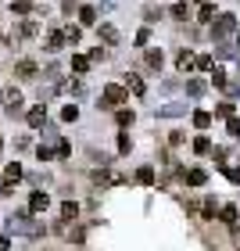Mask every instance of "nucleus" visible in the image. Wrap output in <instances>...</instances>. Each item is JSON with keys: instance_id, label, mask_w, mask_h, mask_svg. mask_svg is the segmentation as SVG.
Here are the masks:
<instances>
[{"instance_id": "6", "label": "nucleus", "mask_w": 240, "mask_h": 251, "mask_svg": "<svg viewBox=\"0 0 240 251\" xmlns=\"http://www.w3.org/2000/svg\"><path fill=\"white\" fill-rule=\"evenodd\" d=\"M15 75L18 79H36V61H18L15 65Z\"/></svg>"}, {"instance_id": "3", "label": "nucleus", "mask_w": 240, "mask_h": 251, "mask_svg": "<svg viewBox=\"0 0 240 251\" xmlns=\"http://www.w3.org/2000/svg\"><path fill=\"white\" fill-rule=\"evenodd\" d=\"M0 104L7 108V115H22V94L15 86H4L0 90Z\"/></svg>"}, {"instance_id": "35", "label": "nucleus", "mask_w": 240, "mask_h": 251, "mask_svg": "<svg viewBox=\"0 0 240 251\" xmlns=\"http://www.w3.org/2000/svg\"><path fill=\"white\" fill-rule=\"evenodd\" d=\"M162 18V7H147V22H158Z\"/></svg>"}, {"instance_id": "24", "label": "nucleus", "mask_w": 240, "mask_h": 251, "mask_svg": "<svg viewBox=\"0 0 240 251\" xmlns=\"http://www.w3.org/2000/svg\"><path fill=\"white\" fill-rule=\"evenodd\" d=\"M183 111H187L183 104H168V108H158V115H183Z\"/></svg>"}, {"instance_id": "13", "label": "nucleus", "mask_w": 240, "mask_h": 251, "mask_svg": "<svg viewBox=\"0 0 240 251\" xmlns=\"http://www.w3.org/2000/svg\"><path fill=\"white\" fill-rule=\"evenodd\" d=\"M136 183H144V187H147V183H154V169H151V165H144L140 173H136Z\"/></svg>"}, {"instance_id": "23", "label": "nucleus", "mask_w": 240, "mask_h": 251, "mask_svg": "<svg viewBox=\"0 0 240 251\" xmlns=\"http://www.w3.org/2000/svg\"><path fill=\"white\" fill-rule=\"evenodd\" d=\"M172 18H179V22L190 18V7H187V4H172Z\"/></svg>"}, {"instance_id": "25", "label": "nucleus", "mask_w": 240, "mask_h": 251, "mask_svg": "<svg viewBox=\"0 0 240 251\" xmlns=\"http://www.w3.org/2000/svg\"><path fill=\"white\" fill-rule=\"evenodd\" d=\"M61 115H65V122H75V119H79V108H75V104H65Z\"/></svg>"}, {"instance_id": "7", "label": "nucleus", "mask_w": 240, "mask_h": 251, "mask_svg": "<svg viewBox=\"0 0 240 251\" xmlns=\"http://www.w3.org/2000/svg\"><path fill=\"white\" fill-rule=\"evenodd\" d=\"M47 204H50L47 194H32V198H29V208L32 212H47Z\"/></svg>"}, {"instance_id": "2", "label": "nucleus", "mask_w": 240, "mask_h": 251, "mask_svg": "<svg viewBox=\"0 0 240 251\" xmlns=\"http://www.w3.org/2000/svg\"><path fill=\"white\" fill-rule=\"evenodd\" d=\"M237 32V18L233 15H215L212 18V36L215 40H226V36H233Z\"/></svg>"}, {"instance_id": "17", "label": "nucleus", "mask_w": 240, "mask_h": 251, "mask_svg": "<svg viewBox=\"0 0 240 251\" xmlns=\"http://www.w3.org/2000/svg\"><path fill=\"white\" fill-rule=\"evenodd\" d=\"M193 151H197V154H208V151H212V140H208V136H197V140H193Z\"/></svg>"}, {"instance_id": "31", "label": "nucleus", "mask_w": 240, "mask_h": 251, "mask_svg": "<svg viewBox=\"0 0 240 251\" xmlns=\"http://www.w3.org/2000/svg\"><path fill=\"white\" fill-rule=\"evenodd\" d=\"M11 11H18V15H29V11H32V7L25 4V0H18V4H11Z\"/></svg>"}, {"instance_id": "34", "label": "nucleus", "mask_w": 240, "mask_h": 251, "mask_svg": "<svg viewBox=\"0 0 240 251\" xmlns=\"http://www.w3.org/2000/svg\"><path fill=\"white\" fill-rule=\"evenodd\" d=\"M119 126H133V111H119Z\"/></svg>"}, {"instance_id": "14", "label": "nucleus", "mask_w": 240, "mask_h": 251, "mask_svg": "<svg viewBox=\"0 0 240 251\" xmlns=\"http://www.w3.org/2000/svg\"><path fill=\"white\" fill-rule=\"evenodd\" d=\"M193 126H197V129H208V126H212V115H208V111H193Z\"/></svg>"}, {"instance_id": "21", "label": "nucleus", "mask_w": 240, "mask_h": 251, "mask_svg": "<svg viewBox=\"0 0 240 251\" xmlns=\"http://www.w3.org/2000/svg\"><path fill=\"white\" fill-rule=\"evenodd\" d=\"M212 83L219 86V90H226V83H230V79H226V72H222V68H215V72H212Z\"/></svg>"}, {"instance_id": "38", "label": "nucleus", "mask_w": 240, "mask_h": 251, "mask_svg": "<svg viewBox=\"0 0 240 251\" xmlns=\"http://www.w3.org/2000/svg\"><path fill=\"white\" fill-rule=\"evenodd\" d=\"M0 147H4V140H0Z\"/></svg>"}, {"instance_id": "33", "label": "nucleus", "mask_w": 240, "mask_h": 251, "mask_svg": "<svg viewBox=\"0 0 240 251\" xmlns=\"http://www.w3.org/2000/svg\"><path fill=\"white\" fill-rule=\"evenodd\" d=\"M65 40H72V43H79V29H75V25H68V29H65Z\"/></svg>"}, {"instance_id": "22", "label": "nucleus", "mask_w": 240, "mask_h": 251, "mask_svg": "<svg viewBox=\"0 0 240 251\" xmlns=\"http://www.w3.org/2000/svg\"><path fill=\"white\" fill-rule=\"evenodd\" d=\"M18 36H36V22H22V25H18Z\"/></svg>"}, {"instance_id": "16", "label": "nucleus", "mask_w": 240, "mask_h": 251, "mask_svg": "<svg viewBox=\"0 0 240 251\" xmlns=\"http://www.w3.org/2000/svg\"><path fill=\"white\" fill-rule=\"evenodd\" d=\"M176 65H179V72H187V68L193 65V54H190V50H179V58H176Z\"/></svg>"}, {"instance_id": "29", "label": "nucleus", "mask_w": 240, "mask_h": 251, "mask_svg": "<svg viewBox=\"0 0 240 251\" xmlns=\"http://www.w3.org/2000/svg\"><path fill=\"white\" fill-rule=\"evenodd\" d=\"M201 215H204V219H212V215H215V201H212V198L204 201V208H201Z\"/></svg>"}, {"instance_id": "8", "label": "nucleus", "mask_w": 240, "mask_h": 251, "mask_svg": "<svg viewBox=\"0 0 240 251\" xmlns=\"http://www.w3.org/2000/svg\"><path fill=\"white\" fill-rule=\"evenodd\" d=\"M61 47H65V32H50V36H47V50L58 54Z\"/></svg>"}, {"instance_id": "37", "label": "nucleus", "mask_w": 240, "mask_h": 251, "mask_svg": "<svg viewBox=\"0 0 240 251\" xmlns=\"http://www.w3.org/2000/svg\"><path fill=\"white\" fill-rule=\"evenodd\" d=\"M11 248V241H7V237H0V251H7Z\"/></svg>"}, {"instance_id": "26", "label": "nucleus", "mask_w": 240, "mask_h": 251, "mask_svg": "<svg viewBox=\"0 0 240 251\" xmlns=\"http://www.w3.org/2000/svg\"><path fill=\"white\" fill-rule=\"evenodd\" d=\"M72 68H75V72H86V68H90V58H83V54L72 58Z\"/></svg>"}, {"instance_id": "12", "label": "nucleus", "mask_w": 240, "mask_h": 251, "mask_svg": "<svg viewBox=\"0 0 240 251\" xmlns=\"http://www.w3.org/2000/svg\"><path fill=\"white\" fill-rule=\"evenodd\" d=\"M204 179H208V176H204L201 169H190V173H187V183L190 187H204Z\"/></svg>"}, {"instance_id": "28", "label": "nucleus", "mask_w": 240, "mask_h": 251, "mask_svg": "<svg viewBox=\"0 0 240 251\" xmlns=\"http://www.w3.org/2000/svg\"><path fill=\"white\" fill-rule=\"evenodd\" d=\"M212 18H215V7L204 4V7H201V22H208V25H212Z\"/></svg>"}, {"instance_id": "18", "label": "nucleus", "mask_w": 240, "mask_h": 251, "mask_svg": "<svg viewBox=\"0 0 240 251\" xmlns=\"http://www.w3.org/2000/svg\"><path fill=\"white\" fill-rule=\"evenodd\" d=\"M100 40H104V43H119V32L111 25H100Z\"/></svg>"}, {"instance_id": "20", "label": "nucleus", "mask_w": 240, "mask_h": 251, "mask_svg": "<svg viewBox=\"0 0 240 251\" xmlns=\"http://www.w3.org/2000/svg\"><path fill=\"white\" fill-rule=\"evenodd\" d=\"M222 223L226 226H237V208H233V204H226V208H222Z\"/></svg>"}, {"instance_id": "15", "label": "nucleus", "mask_w": 240, "mask_h": 251, "mask_svg": "<svg viewBox=\"0 0 240 251\" xmlns=\"http://www.w3.org/2000/svg\"><path fill=\"white\" fill-rule=\"evenodd\" d=\"M4 176H7V183H18V179H22V165H18V162H11Z\"/></svg>"}, {"instance_id": "19", "label": "nucleus", "mask_w": 240, "mask_h": 251, "mask_svg": "<svg viewBox=\"0 0 240 251\" xmlns=\"http://www.w3.org/2000/svg\"><path fill=\"white\" fill-rule=\"evenodd\" d=\"M187 94H190V97H201V94H204V83H201V79H190V83H187Z\"/></svg>"}, {"instance_id": "11", "label": "nucleus", "mask_w": 240, "mask_h": 251, "mask_svg": "<svg viewBox=\"0 0 240 251\" xmlns=\"http://www.w3.org/2000/svg\"><path fill=\"white\" fill-rule=\"evenodd\" d=\"M79 22H83V25H94L97 22V7H79Z\"/></svg>"}, {"instance_id": "5", "label": "nucleus", "mask_w": 240, "mask_h": 251, "mask_svg": "<svg viewBox=\"0 0 240 251\" xmlns=\"http://www.w3.org/2000/svg\"><path fill=\"white\" fill-rule=\"evenodd\" d=\"M29 126L32 129H43V126H47V108H29Z\"/></svg>"}, {"instance_id": "36", "label": "nucleus", "mask_w": 240, "mask_h": 251, "mask_svg": "<svg viewBox=\"0 0 240 251\" xmlns=\"http://www.w3.org/2000/svg\"><path fill=\"white\" fill-rule=\"evenodd\" d=\"M226 176H230V179H233V183L240 187V169H226Z\"/></svg>"}, {"instance_id": "30", "label": "nucleus", "mask_w": 240, "mask_h": 251, "mask_svg": "<svg viewBox=\"0 0 240 251\" xmlns=\"http://www.w3.org/2000/svg\"><path fill=\"white\" fill-rule=\"evenodd\" d=\"M226 129H230V136H240V119L230 115V126H226Z\"/></svg>"}, {"instance_id": "9", "label": "nucleus", "mask_w": 240, "mask_h": 251, "mask_svg": "<svg viewBox=\"0 0 240 251\" xmlns=\"http://www.w3.org/2000/svg\"><path fill=\"white\" fill-rule=\"evenodd\" d=\"M125 90H133V94L140 97V94H144L147 86H144V79H140V75H125Z\"/></svg>"}, {"instance_id": "27", "label": "nucleus", "mask_w": 240, "mask_h": 251, "mask_svg": "<svg viewBox=\"0 0 240 251\" xmlns=\"http://www.w3.org/2000/svg\"><path fill=\"white\" fill-rule=\"evenodd\" d=\"M147 65H154V68H162V50H147Z\"/></svg>"}, {"instance_id": "10", "label": "nucleus", "mask_w": 240, "mask_h": 251, "mask_svg": "<svg viewBox=\"0 0 240 251\" xmlns=\"http://www.w3.org/2000/svg\"><path fill=\"white\" fill-rule=\"evenodd\" d=\"M75 215H79V204H75V201H65V204H61V219H65V223H72Z\"/></svg>"}, {"instance_id": "4", "label": "nucleus", "mask_w": 240, "mask_h": 251, "mask_svg": "<svg viewBox=\"0 0 240 251\" xmlns=\"http://www.w3.org/2000/svg\"><path fill=\"white\" fill-rule=\"evenodd\" d=\"M104 108H115V104H125V90L122 86H104V97H100Z\"/></svg>"}, {"instance_id": "32", "label": "nucleus", "mask_w": 240, "mask_h": 251, "mask_svg": "<svg viewBox=\"0 0 240 251\" xmlns=\"http://www.w3.org/2000/svg\"><path fill=\"white\" fill-rule=\"evenodd\" d=\"M219 115H222V119L233 115V104H230V100H222V104H219Z\"/></svg>"}, {"instance_id": "1", "label": "nucleus", "mask_w": 240, "mask_h": 251, "mask_svg": "<svg viewBox=\"0 0 240 251\" xmlns=\"http://www.w3.org/2000/svg\"><path fill=\"white\" fill-rule=\"evenodd\" d=\"M7 230L11 233H25V237H40L43 233V223H36L29 212H11L7 215Z\"/></svg>"}]
</instances>
